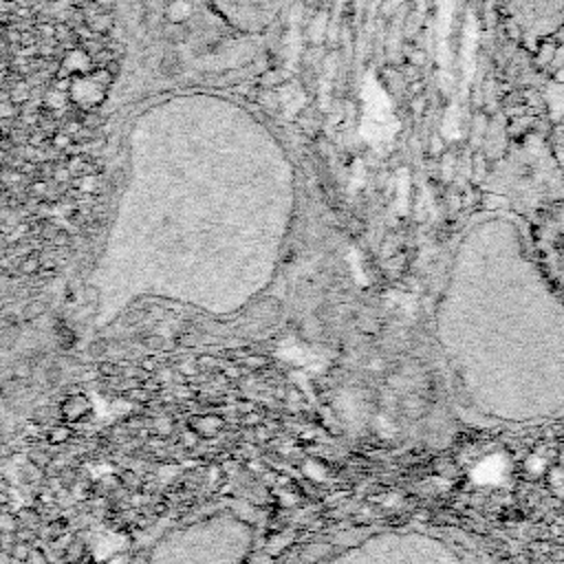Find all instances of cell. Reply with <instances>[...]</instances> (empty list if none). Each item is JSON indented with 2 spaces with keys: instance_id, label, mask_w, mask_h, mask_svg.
I'll use <instances>...</instances> for the list:
<instances>
[{
  "instance_id": "6da1fadb",
  "label": "cell",
  "mask_w": 564,
  "mask_h": 564,
  "mask_svg": "<svg viewBox=\"0 0 564 564\" xmlns=\"http://www.w3.org/2000/svg\"><path fill=\"white\" fill-rule=\"evenodd\" d=\"M527 227L540 271L564 295V196L533 209Z\"/></svg>"
},
{
  "instance_id": "7a4b0ae2",
  "label": "cell",
  "mask_w": 564,
  "mask_h": 564,
  "mask_svg": "<svg viewBox=\"0 0 564 564\" xmlns=\"http://www.w3.org/2000/svg\"><path fill=\"white\" fill-rule=\"evenodd\" d=\"M511 29L527 48L564 29V0H507Z\"/></svg>"
}]
</instances>
